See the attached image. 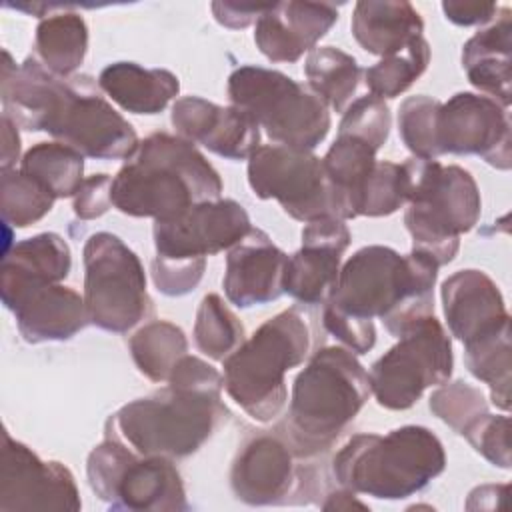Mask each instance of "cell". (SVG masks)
Listing matches in <instances>:
<instances>
[{
	"label": "cell",
	"instance_id": "cell-1",
	"mask_svg": "<svg viewBox=\"0 0 512 512\" xmlns=\"http://www.w3.org/2000/svg\"><path fill=\"white\" fill-rule=\"evenodd\" d=\"M2 110L18 126L48 132L82 156L128 160L140 140L132 124L100 94L88 74L56 76L36 56L16 66L2 50Z\"/></svg>",
	"mask_w": 512,
	"mask_h": 512
},
{
	"label": "cell",
	"instance_id": "cell-2",
	"mask_svg": "<svg viewBox=\"0 0 512 512\" xmlns=\"http://www.w3.org/2000/svg\"><path fill=\"white\" fill-rule=\"evenodd\" d=\"M438 264L412 248L408 256L390 246H364L340 266L336 288L324 306L358 320L380 318L392 336L434 314Z\"/></svg>",
	"mask_w": 512,
	"mask_h": 512
},
{
	"label": "cell",
	"instance_id": "cell-3",
	"mask_svg": "<svg viewBox=\"0 0 512 512\" xmlns=\"http://www.w3.org/2000/svg\"><path fill=\"white\" fill-rule=\"evenodd\" d=\"M222 196V180L204 154L182 136L154 132L112 178V206L134 218L168 220Z\"/></svg>",
	"mask_w": 512,
	"mask_h": 512
},
{
	"label": "cell",
	"instance_id": "cell-4",
	"mask_svg": "<svg viewBox=\"0 0 512 512\" xmlns=\"http://www.w3.org/2000/svg\"><path fill=\"white\" fill-rule=\"evenodd\" d=\"M446 468L444 446L426 426L388 434H354L332 460L340 486L378 500H402L426 488Z\"/></svg>",
	"mask_w": 512,
	"mask_h": 512
},
{
	"label": "cell",
	"instance_id": "cell-5",
	"mask_svg": "<svg viewBox=\"0 0 512 512\" xmlns=\"http://www.w3.org/2000/svg\"><path fill=\"white\" fill-rule=\"evenodd\" d=\"M370 394V376L354 352L342 346L316 350L292 384L288 432L294 452L310 456L332 446Z\"/></svg>",
	"mask_w": 512,
	"mask_h": 512
},
{
	"label": "cell",
	"instance_id": "cell-6",
	"mask_svg": "<svg viewBox=\"0 0 512 512\" xmlns=\"http://www.w3.org/2000/svg\"><path fill=\"white\" fill-rule=\"evenodd\" d=\"M310 350V330L298 306L260 324L224 360L226 394L256 422L274 420L286 406V372L300 366Z\"/></svg>",
	"mask_w": 512,
	"mask_h": 512
},
{
	"label": "cell",
	"instance_id": "cell-7",
	"mask_svg": "<svg viewBox=\"0 0 512 512\" xmlns=\"http://www.w3.org/2000/svg\"><path fill=\"white\" fill-rule=\"evenodd\" d=\"M228 416L222 394L166 386L132 400L106 420V432L142 456L170 460L194 454Z\"/></svg>",
	"mask_w": 512,
	"mask_h": 512
},
{
	"label": "cell",
	"instance_id": "cell-8",
	"mask_svg": "<svg viewBox=\"0 0 512 512\" xmlns=\"http://www.w3.org/2000/svg\"><path fill=\"white\" fill-rule=\"evenodd\" d=\"M404 166L410 180L404 224L412 236V248L444 266L454 260L460 236L480 218L478 184L456 164L410 158Z\"/></svg>",
	"mask_w": 512,
	"mask_h": 512
},
{
	"label": "cell",
	"instance_id": "cell-9",
	"mask_svg": "<svg viewBox=\"0 0 512 512\" xmlns=\"http://www.w3.org/2000/svg\"><path fill=\"white\" fill-rule=\"evenodd\" d=\"M228 98L282 146L314 150L332 124L326 102L310 86L262 66L236 68L228 76Z\"/></svg>",
	"mask_w": 512,
	"mask_h": 512
},
{
	"label": "cell",
	"instance_id": "cell-10",
	"mask_svg": "<svg viewBox=\"0 0 512 512\" xmlns=\"http://www.w3.org/2000/svg\"><path fill=\"white\" fill-rule=\"evenodd\" d=\"M92 492L110 510L184 512L190 508L180 472L166 456H142L106 432L86 460Z\"/></svg>",
	"mask_w": 512,
	"mask_h": 512
},
{
	"label": "cell",
	"instance_id": "cell-11",
	"mask_svg": "<svg viewBox=\"0 0 512 512\" xmlns=\"http://www.w3.org/2000/svg\"><path fill=\"white\" fill-rule=\"evenodd\" d=\"M84 306L90 324L106 332H128L152 314L140 258L112 232L92 234L82 250Z\"/></svg>",
	"mask_w": 512,
	"mask_h": 512
},
{
	"label": "cell",
	"instance_id": "cell-12",
	"mask_svg": "<svg viewBox=\"0 0 512 512\" xmlns=\"http://www.w3.org/2000/svg\"><path fill=\"white\" fill-rule=\"evenodd\" d=\"M454 368L452 342L434 314L410 326L370 368L376 402L388 410H408L426 388L442 386Z\"/></svg>",
	"mask_w": 512,
	"mask_h": 512
},
{
	"label": "cell",
	"instance_id": "cell-13",
	"mask_svg": "<svg viewBox=\"0 0 512 512\" xmlns=\"http://www.w3.org/2000/svg\"><path fill=\"white\" fill-rule=\"evenodd\" d=\"M248 184L258 198H274L294 220L340 218L322 158L312 150L282 144L258 146L248 158Z\"/></svg>",
	"mask_w": 512,
	"mask_h": 512
},
{
	"label": "cell",
	"instance_id": "cell-14",
	"mask_svg": "<svg viewBox=\"0 0 512 512\" xmlns=\"http://www.w3.org/2000/svg\"><path fill=\"white\" fill-rule=\"evenodd\" d=\"M434 128L440 156H480L498 170H510V118L508 108L496 100L484 94L458 92L440 102Z\"/></svg>",
	"mask_w": 512,
	"mask_h": 512
},
{
	"label": "cell",
	"instance_id": "cell-15",
	"mask_svg": "<svg viewBox=\"0 0 512 512\" xmlns=\"http://www.w3.org/2000/svg\"><path fill=\"white\" fill-rule=\"evenodd\" d=\"M82 500L72 472L60 462H46L26 444L4 432L0 470V510L78 512Z\"/></svg>",
	"mask_w": 512,
	"mask_h": 512
},
{
	"label": "cell",
	"instance_id": "cell-16",
	"mask_svg": "<svg viewBox=\"0 0 512 512\" xmlns=\"http://www.w3.org/2000/svg\"><path fill=\"white\" fill-rule=\"evenodd\" d=\"M250 216L230 198L206 200L168 220H156L152 234L156 256L194 260L232 248L250 232Z\"/></svg>",
	"mask_w": 512,
	"mask_h": 512
},
{
	"label": "cell",
	"instance_id": "cell-17",
	"mask_svg": "<svg viewBox=\"0 0 512 512\" xmlns=\"http://www.w3.org/2000/svg\"><path fill=\"white\" fill-rule=\"evenodd\" d=\"M352 234L342 218L322 216L302 228V248L288 256L282 288L298 304H326L336 288Z\"/></svg>",
	"mask_w": 512,
	"mask_h": 512
},
{
	"label": "cell",
	"instance_id": "cell-18",
	"mask_svg": "<svg viewBox=\"0 0 512 512\" xmlns=\"http://www.w3.org/2000/svg\"><path fill=\"white\" fill-rule=\"evenodd\" d=\"M170 120L178 136L228 160H246L260 146V126L236 106L184 96L172 104Z\"/></svg>",
	"mask_w": 512,
	"mask_h": 512
},
{
	"label": "cell",
	"instance_id": "cell-19",
	"mask_svg": "<svg viewBox=\"0 0 512 512\" xmlns=\"http://www.w3.org/2000/svg\"><path fill=\"white\" fill-rule=\"evenodd\" d=\"M294 448L274 434L248 438L230 468L234 496L250 506L282 504L298 482Z\"/></svg>",
	"mask_w": 512,
	"mask_h": 512
},
{
	"label": "cell",
	"instance_id": "cell-20",
	"mask_svg": "<svg viewBox=\"0 0 512 512\" xmlns=\"http://www.w3.org/2000/svg\"><path fill=\"white\" fill-rule=\"evenodd\" d=\"M450 334L462 344L476 342L510 326V314L498 284L482 270H458L440 288Z\"/></svg>",
	"mask_w": 512,
	"mask_h": 512
},
{
	"label": "cell",
	"instance_id": "cell-21",
	"mask_svg": "<svg viewBox=\"0 0 512 512\" xmlns=\"http://www.w3.org/2000/svg\"><path fill=\"white\" fill-rule=\"evenodd\" d=\"M288 256L260 228L230 248L222 288L230 304L238 308L262 306L284 294L282 280Z\"/></svg>",
	"mask_w": 512,
	"mask_h": 512
},
{
	"label": "cell",
	"instance_id": "cell-22",
	"mask_svg": "<svg viewBox=\"0 0 512 512\" xmlns=\"http://www.w3.org/2000/svg\"><path fill=\"white\" fill-rule=\"evenodd\" d=\"M338 8L318 2H278L256 20L254 42L270 62H296L336 24Z\"/></svg>",
	"mask_w": 512,
	"mask_h": 512
},
{
	"label": "cell",
	"instance_id": "cell-23",
	"mask_svg": "<svg viewBox=\"0 0 512 512\" xmlns=\"http://www.w3.org/2000/svg\"><path fill=\"white\" fill-rule=\"evenodd\" d=\"M4 306L14 314L20 336L30 344L70 340L90 324L84 298L60 282L30 286Z\"/></svg>",
	"mask_w": 512,
	"mask_h": 512
},
{
	"label": "cell",
	"instance_id": "cell-24",
	"mask_svg": "<svg viewBox=\"0 0 512 512\" xmlns=\"http://www.w3.org/2000/svg\"><path fill=\"white\" fill-rule=\"evenodd\" d=\"M512 10L498 8L494 22L478 30L462 46V68L468 82L508 108L512 102Z\"/></svg>",
	"mask_w": 512,
	"mask_h": 512
},
{
	"label": "cell",
	"instance_id": "cell-25",
	"mask_svg": "<svg viewBox=\"0 0 512 512\" xmlns=\"http://www.w3.org/2000/svg\"><path fill=\"white\" fill-rule=\"evenodd\" d=\"M72 268L66 240L56 232H42L14 244L2 258V302L36 284L62 282Z\"/></svg>",
	"mask_w": 512,
	"mask_h": 512
},
{
	"label": "cell",
	"instance_id": "cell-26",
	"mask_svg": "<svg viewBox=\"0 0 512 512\" xmlns=\"http://www.w3.org/2000/svg\"><path fill=\"white\" fill-rule=\"evenodd\" d=\"M352 36L370 54L392 56L424 32V22L410 2L362 0L354 6Z\"/></svg>",
	"mask_w": 512,
	"mask_h": 512
},
{
	"label": "cell",
	"instance_id": "cell-27",
	"mask_svg": "<svg viewBox=\"0 0 512 512\" xmlns=\"http://www.w3.org/2000/svg\"><path fill=\"white\" fill-rule=\"evenodd\" d=\"M96 82L112 102L132 114H158L180 90L174 72L144 68L136 62H112L102 68Z\"/></svg>",
	"mask_w": 512,
	"mask_h": 512
},
{
	"label": "cell",
	"instance_id": "cell-28",
	"mask_svg": "<svg viewBox=\"0 0 512 512\" xmlns=\"http://www.w3.org/2000/svg\"><path fill=\"white\" fill-rule=\"evenodd\" d=\"M376 148L362 138L338 134L322 158L326 178L338 202V216L342 220L358 216L360 194L374 172Z\"/></svg>",
	"mask_w": 512,
	"mask_h": 512
},
{
	"label": "cell",
	"instance_id": "cell-29",
	"mask_svg": "<svg viewBox=\"0 0 512 512\" xmlns=\"http://www.w3.org/2000/svg\"><path fill=\"white\" fill-rule=\"evenodd\" d=\"M36 60L56 76L68 78L80 68L88 52V26L76 12L48 14L36 26Z\"/></svg>",
	"mask_w": 512,
	"mask_h": 512
},
{
	"label": "cell",
	"instance_id": "cell-30",
	"mask_svg": "<svg viewBox=\"0 0 512 512\" xmlns=\"http://www.w3.org/2000/svg\"><path fill=\"white\" fill-rule=\"evenodd\" d=\"M304 74L308 86L336 112H342L352 104L358 90L362 68L354 56L334 46H316L308 52Z\"/></svg>",
	"mask_w": 512,
	"mask_h": 512
},
{
	"label": "cell",
	"instance_id": "cell-31",
	"mask_svg": "<svg viewBox=\"0 0 512 512\" xmlns=\"http://www.w3.org/2000/svg\"><path fill=\"white\" fill-rule=\"evenodd\" d=\"M20 170L46 186L56 200L74 198L84 182V156L62 142H38L22 156Z\"/></svg>",
	"mask_w": 512,
	"mask_h": 512
},
{
	"label": "cell",
	"instance_id": "cell-32",
	"mask_svg": "<svg viewBox=\"0 0 512 512\" xmlns=\"http://www.w3.org/2000/svg\"><path fill=\"white\" fill-rule=\"evenodd\" d=\"M128 346L136 368L152 382H168L172 368L188 352V340L182 328L168 320L144 324L130 336Z\"/></svg>",
	"mask_w": 512,
	"mask_h": 512
},
{
	"label": "cell",
	"instance_id": "cell-33",
	"mask_svg": "<svg viewBox=\"0 0 512 512\" xmlns=\"http://www.w3.org/2000/svg\"><path fill=\"white\" fill-rule=\"evenodd\" d=\"M464 364L468 372L490 386V400L496 408H510V326L464 344Z\"/></svg>",
	"mask_w": 512,
	"mask_h": 512
},
{
	"label": "cell",
	"instance_id": "cell-34",
	"mask_svg": "<svg viewBox=\"0 0 512 512\" xmlns=\"http://www.w3.org/2000/svg\"><path fill=\"white\" fill-rule=\"evenodd\" d=\"M192 336L204 356L220 362L246 340L242 322L218 294H206L202 298Z\"/></svg>",
	"mask_w": 512,
	"mask_h": 512
},
{
	"label": "cell",
	"instance_id": "cell-35",
	"mask_svg": "<svg viewBox=\"0 0 512 512\" xmlns=\"http://www.w3.org/2000/svg\"><path fill=\"white\" fill-rule=\"evenodd\" d=\"M430 44L424 36L412 40L404 50L384 56L380 62L364 70L366 86L372 96L396 98L406 92L428 68Z\"/></svg>",
	"mask_w": 512,
	"mask_h": 512
},
{
	"label": "cell",
	"instance_id": "cell-36",
	"mask_svg": "<svg viewBox=\"0 0 512 512\" xmlns=\"http://www.w3.org/2000/svg\"><path fill=\"white\" fill-rule=\"evenodd\" d=\"M2 218L14 228H26L42 220L54 206L56 196L20 168L2 170Z\"/></svg>",
	"mask_w": 512,
	"mask_h": 512
},
{
	"label": "cell",
	"instance_id": "cell-37",
	"mask_svg": "<svg viewBox=\"0 0 512 512\" xmlns=\"http://www.w3.org/2000/svg\"><path fill=\"white\" fill-rule=\"evenodd\" d=\"M408 170L404 164L378 160L370 174L360 200L358 216H390L408 200Z\"/></svg>",
	"mask_w": 512,
	"mask_h": 512
},
{
	"label": "cell",
	"instance_id": "cell-38",
	"mask_svg": "<svg viewBox=\"0 0 512 512\" xmlns=\"http://www.w3.org/2000/svg\"><path fill=\"white\" fill-rule=\"evenodd\" d=\"M440 100L430 96H410L400 104L398 110V132L406 148L412 152V158L436 160V112Z\"/></svg>",
	"mask_w": 512,
	"mask_h": 512
},
{
	"label": "cell",
	"instance_id": "cell-39",
	"mask_svg": "<svg viewBox=\"0 0 512 512\" xmlns=\"http://www.w3.org/2000/svg\"><path fill=\"white\" fill-rule=\"evenodd\" d=\"M428 406L436 418H440L458 434H462L474 420L488 412L484 394L464 380H456L434 390L430 394Z\"/></svg>",
	"mask_w": 512,
	"mask_h": 512
},
{
	"label": "cell",
	"instance_id": "cell-40",
	"mask_svg": "<svg viewBox=\"0 0 512 512\" xmlns=\"http://www.w3.org/2000/svg\"><path fill=\"white\" fill-rule=\"evenodd\" d=\"M390 108L376 96H362L354 100L346 110L338 126V134H350L366 140L380 150L390 134Z\"/></svg>",
	"mask_w": 512,
	"mask_h": 512
},
{
	"label": "cell",
	"instance_id": "cell-41",
	"mask_svg": "<svg viewBox=\"0 0 512 512\" xmlns=\"http://www.w3.org/2000/svg\"><path fill=\"white\" fill-rule=\"evenodd\" d=\"M460 436H464L472 448L484 456L492 466L508 470L510 456V418L498 414H482Z\"/></svg>",
	"mask_w": 512,
	"mask_h": 512
},
{
	"label": "cell",
	"instance_id": "cell-42",
	"mask_svg": "<svg viewBox=\"0 0 512 512\" xmlns=\"http://www.w3.org/2000/svg\"><path fill=\"white\" fill-rule=\"evenodd\" d=\"M206 258L168 260L156 256L152 260V280L158 292L166 296H184L192 292L204 276Z\"/></svg>",
	"mask_w": 512,
	"mask_h": 512
},
{
	"label": "cell",
	"instance_id": "cell-43",
	"mask_svg": "<svg viewBox=\"0 0 512 512\" xmlns=\"http://www.w3.org/2000/svg\"><path fill=\"white\" fill-rule=\"evenodd\" d=\"M324 328L354 354H366L376 344V328L372 320L352 318L332 306H324L322 312Z\"/></svg>",
	"mask_w": 512,
	"mask_h": 512
},
{
	"label": "cell",
	"instance_id": "cell-44",
	"mask_svg": "<svg viewBox=\"0 0 512 512\" xmlns=\"http://www.w3.org/2000/svg\"><path fill=\"white\" fill-rule=\"evenodd\" d=\"M110 188H112V176L108 174H94L84 178L82 186L74 194V214L80 220H94L106 214L112 206L110 198Z\"/></svg>",
	"mask_w": 512,
	"mask_h": 512
},
{
	"label": "cell",
	"instance_id": "cell-45",
	"mask_svg": "<svg viewBox=\"0 0 512 512\" xmlns=\"http://www.w3.org/2000/svg\"><path fill=\"white\" fill-rule=\"evenodd\" d=\"M442 12L456 26H478L494 20V16L498 14V6L492 2L448 0L442 2Z\"/></svg>",
	"mask_w": 512,
	"mask_h": 512
},
{
	"label": "cell",
	"instance_id": "cell-46",
	"mask_svg": "<svg viewBox=\"0 0 512 512\" xmlns=\"http://www.w3.org/2000/svg\"><path fill=\"white\" fill-rule=\"evenodd\" d=\"M212 14L218 24L230 30H240L256 22L268 6H248V4H234V2H212Z\"/></svg>",
	"mask_w": 512,
	"mask_h": 512
},
{
	"label": "cell",
	"instance_id": "cell-47",
	"mask_svg": "<svg viewBox=\"0 0 512 512\" xmlns=\"http://www.w3.org/2000/svg\"><path fill=\"white\" fill-rule=\"evenodd\" d=\"M510 486L508 484H482L476 486L466 500L468 510H492L496 506H502L504 498L508 496Z\"/></svg>",
	"mask_w": 512,
	"mask_h": 512
},
{
	"label": "cell",
	"instance_id": "cell-48",
	"mask_svg": "<svg viewBox=\"0 0 512 512\" xmlns=\"http://www.w3.org/2000/svg\"><path fill=\"white\" fill-rule=\"evenodd\" d=\"M20 158V136L18 124L2 114V170L14 168Z\"/></svg>",
	"mask_w": 512,
	"mask_h": 512
},
{
	"label": "cell",
	"instance_id": "cell-49",
	"mask_svg": "<svg viewBox=\"0 0 512 512\" xmlns=\"http://www.w3.org/2000/svg\"><path fill=\"white\" fill-rule=\"evenodd\" d=\"M322 508H324V510H354V508H358V510H368V504L360 502V500L356 498V492H352V490L340 486V490L328 494L326 502H322Z\"/></svg>",
	"mask_w": 512,
	"mask_h": 512
}]
</instances>
